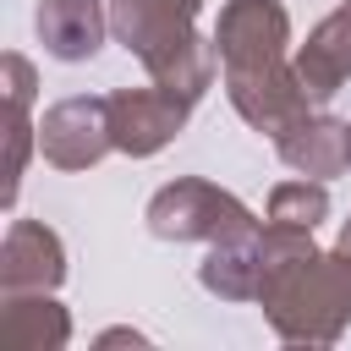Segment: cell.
<instances>
[{"instance_id": "obj_1", "label": "cell", "mask_w": 351, "mask_h": 351, "mask_svg": "<svg viewBox=\"0 0 351 351\" xmlns=\"http://www.w3.org/2000/svg\"><path fill=\"white\" fill-rule=\"evenodd\" d=\"M258 307L291 346H335L351 329V263L313 247V230L263 219V285Z\"/></svg>"}, {"instance_id": "obj_2", "label": "cell", "mask_w": 351, "mask_h": 351, "mask_svg": "<svg viewBox=\"0 0 351 351\" xmlns=\"http://www.w3.org/2000/svg\"><path fill=\"white\" fill-rule=\"evenodd\" d=\"M203 0H110V38L148 71V82L197 104L214 88L219 49L197 33Z\"/></svg>"}, {"instance_id": "obj_3", "label": "cell", "mask_w": 351, "mask_h": 351, "mask_svg": "<svg viewBox=\"0 0 351 351\" xmlns=\"http://www.w3.org/2000/svg\"><path fill=\"white\" fill-rule=\"evenodd\" d=\"M143 225L154 241H219L230 230H252L263 225L236 192L203 181V176H181L170 186H159L143 208Z\"/></svg>"}, {"instance_id": "obj_4", "label": "cell", "mask_w": 351, "mask_h": 351, "mask_svg": "<svg viewBox=\"0 0 351 351\" xmlns=\"http://www.w3.org/2000/svg\"><path fill=\"white\" fill-rule=\"evenodd\" d=\"M219 71H258L291 60V11L280 0H225L214 22Z\"/></svg>"}, {"instance_id": "obj_5", "label": "cell", "mask_w": 351, "mask_h": 351, "mask_svg": "<svg viewBox=\"0 0 351 351\" xmlns=\"http://www.w3.org/2000/svg\"><path fill=\"white\" fill-rule=\"evenodd\" d=\"M219 77H225L230 110H236L252 132H263L269 143L285 137L302 115H313V93H307V82L296 77V60L258 66V71H219Z\"/></svg>"}, {"instance_id": "obj_6", "label": "cell", "mask_w": 351, "mask_h": 351, "mask_svg": "<svg viewBox=\"0 0 351 351\" xmlns=\"http://www.w3.org/2000/svg\"><path fill=\"white\" fill-rule=\"evenodd\" d=\"M38 154L55 170H93L104 154H115L110 137V99L99 93H71L44 110L38 121Z\"/></svg>"}, {"instance_id": "obj_7", "label": "cell", "mask_w": 351, "mask_h": 351, "mask_svg": "<svg viewBox=\"0 0 351 351\" xmlns=\"http://www.w3.org/2000/svg\"><path fill=\"white\" fill-rule=\"evenodd\" d=\"M110 99V137H115V154L126 159H154L159 148H170L192 115L186 99H176L170 88L148 82V88H115L104 93Z\"/></svg>"}, {"instance_id": "obj_8", "label": "cell", "mask_w": 351, "mask_h": 351, "mask_svg": "<svg viewBox=\"0 0 351 351\" xmlns=\"http://www.w3.org/2000/svg\"><path fill=\"white\" fill-rule=\"evenodd\" d=\"M60 280H66V241L44 219H11L0 241V296L60 291Z\"/></svg>"}, {"instance_id": "obj_9", "label": "cell", "mask_w": 351, "mask_h": 351, "mask_svg": "<svg viewBox=\"0 0 351 351\" xmlns=\"http://www.w3.org/2000/svg\"><path fill=\"white\" fill-rule=\"evenodd\" d=\"M33 33H38L49 60L82 66L110 38V5L104 0H38L33 5Z\"/></svg>"}, {"instance_id": "obj_10", "label": "cell", "mask_w": 351, "mask_h": 351, "mask_svg": "<svg viewBox=\"0 0 351 351\" xmlns=\"http://www.w3.org/2000/svg\"><path fill=\"white\" fill-rule=\"evenodd\" d=\"M274 154L285 170L296 176H313V181H335L351 170V121L329 115V110H313L302 115L285 137H274Z\"/></svg>"}, {"instance_id": "obj_11", "label": "cell", "mask_w": 351, "mask_h": 351, "mask_svg": "<svg viewBox=\"0 0 351 351\" xmlns=\"http://www.w3.org/2000/svg\"><path fill=\"white\" fill-rule=\"evenodd\" d=\"M296 77L307 82L313 104H329L351 82V0H340L302 44H296Z\"/></svg>"}, {"instance_id": "obj_12", "label": "cell", "mask_w": 351, "mask_h": 351, "mask_svg": "<svg viewBox=\"0 0 351 351\" xmlns=\"http://www.w3.org/2000/svg\"><path fill=\"white\" fill-rule=\"evenodd\" d=\"M197 285L208 296H219V302H258V285H263V225L208 241V252L197 263Z\"/></svg>"}, {"instance_id": "obj_13", "label": "cell", "mask_w": 351, "mask_h": 351, "mask_svg": "<svg viewBox=\"0 0 351 351\" xmlns=\"http://www.w3.org/2000/svg\"><path fill=\"white\" fill-rule=\"evenodd\" d=\"M0 346L5 351H60V346H71V313L55 302V291L0 296Z\"/></svg>"}, {"instance_id": "obj_14", "label": "cell", "mask_w": 351, "mask_h": 351, "mask_svg": "<svg viewBox=\"0 0 351 351\" xmlns=\"http://www.w3.org/2000/svg\"><path fill=\"white\" fill-rule=\"evenodd\" d=\"M269 219L274 225H296V230H318L329 219V186L313 181V176H296V181H280L269 192Z\"/></svg>"}, {"instance_id": "obj_15", "label": "cell", "mask_w": 351, "mask_h": 351, "mask_svg": "<svg viewBox=\"0 0 351 351\" xmlns=\"http://www.w3.org/2000/svg\"><path fill=\"white\" fill-rule=\"evenodd\" d=\"M33 148H38L33 110H11L5 104V203H16V186H22V170H27V154Z\"/></svg>"}, {"instance_id": "obj_16", "label": "cell", "mask_w": 351, "mask_h": 351, "mask_svg": "<svg viewBox=\"0 0 351 351\" xmlns=\"http://www.w3.org/2000/svg\"><path fill=\"white\" fill-rule=\"evenodd\" d=\"M0 71H5V104H11V110H33V99H38V71H33V60L16 55V49H5Z\"/></svg>"}, {"instance_id": "obj_17", "label": "cell", "mask_w": 351, "mask_h": 351, "mask_svg": "<svg viewBox=\"0 0 351 351\" xmlns=\"http://www.w3.org/2000/svg\"><path fill=\"white\" fill-rule=\"evenodd\" d=\"M93 346H148V335H143V329H126V324H121V329H104V335H99Z\"/></svg>"}, {"instance_id": "obj_18", "label": "cell", "mask_w": 351, "mask_h": 351, "mask_svg": "<svg viewBox=\"0 0 351 351\" xmlns=\"http://www.w3.org/2000/svg\"><path fill=\"white\" fill-rule=\"evenodd\" d=\"M335 252H340V258H346V263H351V219H346V225H340V236H335Z\"/></svg>"}]
</instances>
